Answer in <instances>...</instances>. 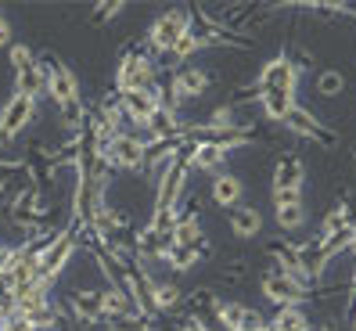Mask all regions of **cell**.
Masks as SVG:
<instances>
[{
	"label": "cell",
	"mask_w": 356,
	"mask_h": 331,
	"mask_svg": "<svg viewBox=\"0 0 356 331\" xmlns=\"http://www.w3.org/2000/svg\"><path fill=\"white\" fill-rule=\"evenodd\" d=\"M69 314L79 328H94L97 321H104V309H101V288H76V292H69L65 299Z\"/></svg>",
	"instance_id": "obj_14"
},
{
	"label": "cell",
	"mask_w": 356,
	"mask_h": 331,
	"mask_svg": "<svg viewBox=\"0 0 356 331\" xmlns=\"http://www.w3.org/2000/svg\"><path fill=\"white\" fill-rule=\"evenodd\" d=\"M11 94H22V97H33V101L47 97V76H44V69L33 65V69H26V72H15Z\"/></svg>",
	"instance_id": "obj_21"
},
{
	"label": "cell",
	"mask_w": 356,
	"mask_h": 331,
	"mask_svg": "<svg viewBox=\"0 0 356 331\" xmlns=\"http://www.w3.org/2000/svg\"><path fill=\"white\" fill-rule=\"evenodd\" d=\"M148 302H152V314L162 317V314H177L184 306V288L177 281H152L148 284Z\"/></svg>",
	"instance_id": "obj_18"
},
{
	"label": "cell",
	"mask_w": 356,
	"mask_h": 331,
	"mask_svg": "<svg viewBox=\"0 0 356 331\" xmlns=\"http://www.w3.org/2000/svg\"><path fill=\"white\" fill-rule=\"evenodd\" d=\"M195 26V8H170V11H162L152 29H148V47H152V58H165L173 51V44Z\"/></svg>",
	"instance_id": "obj_2"
},
{
	"label": "cell",
	"mask_w": 356,
	"mask_h": 331,
	"mask_svg": "<svg viewBox=\"0 0 356 331\" xmlns=\"http://www.w3.org/2000/svg\"><path fill=\"white\" fill-rule=\"evenodd\" d=\"M274 220H277L281 231H302V227H306V202H302V191L274 195Z\"/></svg>",
	"instance_id": "obj_16"
},
{
	"label": "cell",
	"mask_w": 356,
	"mask_h": 331,
	"mask_svg": "<svg viewBox=\"0 0 356 331\" xmlns=\"http://www.w3.org/2000/svg\"><path fill=\"white\" fill-rule=\"evenodd\" d=\"M299 65H296V58L291 54H274L266 61V65L259 69L256 76V97L259 94H284V97H296L299 94Z\"/></svg>",
	"instance_id": "obj_3"
},
{
	"label": "cell",
	"mask_w": 356,
	"mask_h": 331,
	"mask_svg": "<svg viewBox=\"0 0 356 331\" xmlns=\"http://www.w3.org/2000/svg\"><path fill=\"white\" fill-rule=\"evenodd\" d=\"M180 148H184V144H180ZM187 180H191V170H187L184 155H177V159L170 162V170L155 180V205H152V213H170V216H177L180 202L187 198Z\"/></svg>",
	"instance_id": "obj_4"
},
{
	"label": "cell",
	"mask_w": 356,
	"mask_h": 331,
	"mask_svg": "<svg viewBox=\"0 0 356 331\" xmlns=\"http://www.w3.org/2000/svg\"><path fill=\"white\" fill-rule=\"evenodd\" d=\"M209 83H213V76H209L202 65H180V69L170 76V94L184 105V101L205 97V94H209Z\"/></svg>",
	"instance_id": "obj_13"
},
{
	"label": "cell",
	"mask_w": 356,
	"mask_h": 331,
	"mask_svg": "<svg viewBox=\"0 0 356 331\" xmlns=\"http://www.w3.org/2000/svg\"><path fill=\"white\" fill-rule=\"evenodd\" d=\"M270 331H313V317L306 314V306H277L266 317Z\"/></svg>",
	"instance_id": "obj_20"
},
{
	"label": "cell",
	"mask_w": 356,
	"mask_h": 331,
	"mask_svg": "<svg viewBox=\"0 0 356 331\" xmlns=\"http://www.w3.org/2000/svg\"><path fill=\"white\" fill-rule=\"evenodd\" d=\"M15 44V33H11V22H8V15L0 11V47H11Z\"/></svg>",
	"instance_id": "obj_27"
},
{
	"label": "cell",
	"mask_w": 356,
	"mask_h": 331,
	"mask_svg": "<svg viewBox=\"0 0 356 331\" xmlns=\"http://www.w3.org/2000/svg\"><path fill=\"white\" fill-rule=\"evenodd\" d=\"M281 127H284V130H291L296 137H306V140H313L317 148H334V144H339V134H334V130H327L324 122H321L317 115H313L309 108H302V105H296V108H291V112H288V119L281 122Z\"/></svg>",
	"instance_id": "obj_10"
},
{
	"label": "cell",
	"mask_w": 356,
	"mask_h": 331,
	"mask_svg": "<svg viewBox=\"0 0 356 331\" xmlns=\"http://www.w3.org/2000/svg\"><path fill=\"white\" fill-rule=\"evenodd\" d=\"M266 252L270 259H274V271H281L284 277H291L302 292L313 296V288H317V281H313V274L306 271V263L299 256V248L296 245H284V241H274V245H266Z\"/></svg>",
	"instance_id": "obj_11"
},
{
	"label": "cell",
	"mask_w": 356,
	"mask_h": 331,
	"mask_svg": "<svg viewBox=\"0 0 356 331\" xmlns=\"http://www.w3.org/2000/svg\"><path fill=\"white\" fill-rule=\"evenodd\" d=\"M202 259H205V248H198V245H173L170 256H165V266H170L173 274H187V271H195Z\"/></svg>",
	"instance_id": "obj_22"
},
{
	"label": "cell",
	"mask_w": 356,
	"mask_h": 331,
	"mask_svg": "<svg viewBox=\"0 0 356 331\" xmlns=\"http://www.w3.org/2000/svg\"><path fill=\"white\" fill-rule=\"evenodd\" d=\"M259 292H263V299H270L274 306H302L306 299H313L291 277H284L281 271H274V266H270V271L259 277Z\"/></svg>",
	"instance_id": "obj_12"
},
{
	"label": "cell",
	"mask_w": 356,
	"mask_h": 331,
	"mask_svg": "<svg viewBox=\"0 0 356 331\" xmlns=\"http://www.w3.org/2000/svg\"><path fill=\"white\" fill-rule=\"evenodd\" d=\"M180 155L191 173H220L227 162V148L213 137H184Z\"/></svg>",
	"instance_id": "obj_8"
},
{
	"label": "cell",
	"mask_w": 356,
	"mask_h": 331,
	"mask_svg": "<svg viewBox=\"0 0 356 331\" xmlns=\"http://www.w3.org/2000/svg\"><path fill=\"white\" fill-rule=\"evenodd\" d=\"M119 15H122V4H119V0H112V4H97V8H94L90 22L101 26V22H112V18H119Z\"/></svg>",
	"instance_id": "obj_26"
},
{
	"label": "cell",
	"mask_w": 356,
	"mask_h": 331,
	"mask_svg": "<svg viewBox=\"0 0 356 331\" xmlns=\"http://www.w3.org/2000/svg\"><path fill=\"white\" fill-rule=\"evenodd\" d=\"M36 108H40V101L22 97V94H11L4 101V108H0V144H11V140L22 137L33 127Z\"/></svg>",
	"instance_id": "obj_7"
},
{
	"label": "cell",
	"mask_w": 356,
	"mask_h": 331,
	"mask_svg": "<svg viewBox=\"0 0 356 331\" xmlns=\"http://www.w3.org/2000/svg\"><path fill=\"white\" fill-rule=\"evenodd\" d=\"M144 152H148V140H144L137 130H127L108 144L104 159H108L112 170H119V173H140L144 170Z\"/></svg>",
	"instance_id": "obj_9"
},
{
	"label": "cell",
	"mask_w": 356,
	"mask_h": 331,
	"mask_svg": "<svg viewBox=\"0 0 356 331\" xmlns=\"http://www.w3.org/2000/svg\"><path fill=\"white\" fill-rule=\"evenodd\" d=\"M8 61H11V72H26L36 65V51L26 47V44H11L8 47Z\"/></svg>",
	"instance_id": "obj_24"
},
{
	"label": "cell",
	"mask_w": 356,
	"mask_h": 331,
	"mask_svg": "<svg viewBox=\"0 0 356 331\" xmlns=\"http://www.w3.org/2000/svg\"><path fill=\"white\" fill-rule=\"evenodd\" d=\"M162 97H165V83H155L148 90H134L119 97V112L127 119V127H137V134L155 119V112H162Z\"/></svg>",
	"instance_id": "obj_6"
},
{
	"label": "cell",
	"mask_w": 356,
	"mask_h": 331,
	"mask_svg": "<svg viewBox=\"0 0 356 331\" xmlns=\"http://www.w3.org/2000/svg\"><path fill=\"white\" fill-rule=\"evenodd\" d=\"M313 87H317L321 97H339V94L346 90V76H342L339 69H321L317 79H313Z\"/></svg>",
	"instance_id": "obj_23"
},
{
	"label": "cell",
	"mask_w": 356,
	"mask_h": 331,
	"mask_svg": "<svg viewBox=\"0 0 356 331\" xmlns=\"http://www.w3.org/2000/svg\"><path fill=\"white\" fill-rule=\"evenodd\" d=\"M306 184V162L299 155H281L274 162V180H270V195H284V191H302Z\"/></svg>",
	"instance_id": "obj_15"
},
{
	"label": "cell",
	"mask_w": 356,
	"mask_h": 331,
	"mask_svg": "<svg viewBox=\"0 0 356 331\" xmlns=\"http://www.w3.org/2000/svg\"><path fill=\"white\" fill-rule=\"evenodd\" d=\"M227 227L230 234L248 241V238H259L263 234V213L256 209V205H234V209H227Z\"/></svg>",
	"instance_id": "obj_17"
},
{
	"label": "cell",
	"mask_w": 356,
	"mask_h": 331,
	"mask_svg": "<svg viewBox=\"0 0 356 331\" xmlns=\"http://www.w3.org/2000/svg\"><path fill=\"white\" fill-rule=\"evenodd\" d=\"M339 231H349V227H346V213H342V205H331L327 216L321 220V231H317V238L324 241V238L339 234Z\"/></svg>",
	"instance_id": "obj_25"
},
{
	"label": "cell",
	"mask_w": 356,
	"mask_h": 331,
	"mask_svg": "<svg viewBox=\"0 0 356 331\" xmlns=\"http://www.w3.org/2000/svg\"><path fill=\"white\" fill-rule=\"evenodd\" d=\"M155 83H159V61L152 58V51H140V47L122 51L119 65H115V79H112L119 97L134 94V90H148Z\"/></svg>",
	"instance_id": "obj_1"
},
{
	"label": "cell",
	"mask_w": 356,
	"mask_h": 331,
	"mask_svg": "<svg viewBox=\"0 0 356 331\" xmlns=\"http://www.w3.org/2000/svg\"><path fill=\"white\" fill-rule=\"evenodd\" d=\"M209 195H213V202L223 205V209H234V205H241V198H245V180L238 173H230V170H220V173H213Z\"/></svg>",
	"instance_id": "obj_19"
},
{
	"label": "cell",
	"mask_w": 356,
	"mask_h": 331,
	"mask_svg": "<svg viewBox=\"0 0 356 331\" xmlns=\"http://www.w3.org/2000/svg\"><path fill=\"white\" fill-rule=\"evenodd\" d=\"M36 65L44 69V76H47V97L54 101V108H61V105H69V101H79L83 97L79 76L58 54H36Z\"/></svg>",
	"instance_id": "obj_5"
}]
</instances>
